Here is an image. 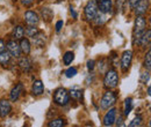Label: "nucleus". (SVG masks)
Returning <instances> with one entry per match:
<instances>
[{
  "mask_svg": "<svg viewBox=\"0 0 151 127\" xmlns=\"http://www.w3.org/2000/svg\"><path fill=\"white\" fill-rule=\"evenodd\" d=\"M11 58H12V55L11 53L8 52V51H2L1 53H0V64L1 65H7V64H9L11 62Z\"/></svg>",
  "mask_w": 151,
  "mask_h": 127,
  "instance_id": "4be33fe9",
  "label": "nucleus"
},
{
  "mask_svg": "<svg viewBox=\"0 0 151 127\" xmlns=\"http://www.w3.org/2000/svg\"><path fill=\"white\" fill-rule=\"evenodd\" d=\"M143 126V117L142 116H136L132 120L128 127H142Z\"/></svg>",
  "mask_w": 151,
  "mask_h": 127,
  "instance_id": "393cba45",
  "label": "nucleus"
},
{
  "mask_svg": "<svg viewBox=\"0 0 151 127\" xmlns=\"http://www.w3.org/2000/svg\"><path fill=\"white\" fill-rule=\"evenodd\" d=\"M43 90H44V87H43V83L42 81L40 80H36L33 82V86H32V92L35 95V96H41L43 94Z\"/></svg>",
  "mask_w": 151,
  "mask_h": 127,
  "instance_id": "6ab92c4d",
  "label": "nucleus"
},
{
  "mask_svg": "<svg viewBox=\"0 0 151 127\" xmlns=\"http://www.w3.org/2000/svg\"><path fill=\"white\" fill-rule=\"evenodd\" d=\"M138 1H139V0H129V4H130L132 7H135V5H136Z\"/></svg>",
  "mask_w": 151,
  "mask_h": 127,
  "instance_id": "58836bf2",
  "label": "nucleus"
},
{
  "mask_svg": "<svg viewBox=\"0 0 151 127\" xmlns=\"http://www.w3.org/2000/svg\"><path fill=\"white\" fill-rule=\"evenodd\" d=\"M73 59H75V53L72 51H68V52H65V55H63V62L66 66L70 65L73 61Z\"/></svg>",
  "mask_w": 151,
  "mask_h": 127,
  "instance_id": "5701e85b",
  "label": "nucleus"
},
{
  "mask_svg": "<svg viewBox=\"0 0 151 127\" xmlns=\"http://www.w3.org/2000/svg\"><path fill=\"white\" fill-rule=\"evenodd\" d=\"M132 110V98H127L124 101V116H128Z\"/></svg>",
  "mask_w": 151,
  "mask_h": 127,
  "instance_id": "bb28decb",
  "label": "nucleus"
},
{
  "mask_svg": "<svg viewBox=\"0 0 151 127\" xmlns=\"http://www.w3.org/2000/svg\"><path fill=\"white\" fill-rule=\"evenodd\" d=\"M63 24H64V22H63V21H58V22L56 23V31L57 33L63 28Z\"/></svg>",
  "mask_w": 151,
  "mask_h": 127,
  "instance_id": "f704fd0d",
  "label": "nucleus"
},
{
  "mask_svg": "<svg viewBox=\"0 0 151 127\" xmlns=\"http://www.w3.org/2000/svg\"><path fill=\"white\" fill-rule=\"evenodd\" d=\"M96 13H98V7H96L95 0H90V1L86 4L85 9H84V14H85L86 21H88V22L93 21L95 18V15H96Z\"/></svg>",
  "mask_w": 151,
  "mask_h": 127,
  "instance_id": "39448f33",
  "label": "nucleus"
},
{
  "mask_svg": "<svg viewBox=\"0 0 151 127\" xmlns=\"http://www.w3.org/2000/svg\"><path fill=\"white\" fill-rule=\"evenodd\" d=\"M70 12H71V15L73 16V18H77V16H78V15H77V13H76V11H75V9H73V8H72V7H70Z\"/></svg>",
  "mask_w": 151,
  "mask_h": 127,
  "instance_id": "4c0bfd02",
  "label": "nucleus"
},
{
  "mask_svg": "<svg viewBox=\"0 0 151 127\" xmlns=\"http://www.w3.org/2000/svg\"><path fill=\"white\" fill-rule=\"evenodd\" d=\"M119 84V74L115 70H108L104 77V86L107 89H114Z\"/></svg>",
  "mask_w": 151,
  "mask_h": 127,
  "instance_id": "f03ea898",
  "label": "nucleus"
},
{
  "mask_svg": "<svg viewBox=\"0 0 151 127\" xmlns=\"http://www.w3.org/2000/svg\"><path fill=\"white\" fill-rule=\"evenodd\" d=\"M32 44H30V40L27 39V38H22L20 39V49H21V52L24 53L26 55H28L30 53V50H32Z\"/></svg>",
  "mask_w": 151,
  "mask_h": 127,
  "instance_id": "a211bd4d",
  "label": "nucleus"
},
{
  "mask_svg": "<svg viewBox=\"0 0 151 127\" xmlns=\"http://www.w3.org/2000/svg\"><path fill=\"white\" fill-rule=\"evenodd\" d=\"M116 99H117L116 92H114L112 90H108L107 92H105V95L102 96L101 102H100L101 109L108 110L111 109V108H113L114 105H115V103H116Z\"/></svg>",
  "mask_w": 151,
  "mask_h": 127,
  "instance_id": "20e7f679",
  "label": "nucleus"
},
{
  "mask_svg": "<svg viewBox=\"0 0 151 127\" xmlns=\"http://www.w3.org/2000/svg\"><path fill=\"white\" fill-rule=\"evenodd\" d=\"M22 91H23V84H22V83H19V84L14 86L13 89L9 92V98H11V101H12V102H17L20 98Z\"/></svg>",
  "mask_w": 151,
  "mask_h": 127,
  "instance_id": "4468645a",
  "label": "nucleus"
},
{
  "mask_svg": "<svg viewBox=\"0 0 151 127\" xmlns=\"http://www.w3.org/2000/svg\"><path fill=\"white\" fill-rule=\"evenodd\" d=\"M143 66H144V68H147V70L150 72V68H151V52H150V50H149V51L147 52V55H145Z\"/></svg>",
  "mask_w": 151,
  "mask_h": 127,
  "instance_id": "cd10ccee",
  "label": "nucleus"
},
{
  "mask_svg": "<svg viewBox=\"0 0 151 127\" xmlns=\"http://www.w3.org/2000/svg\"><path fill=\"white\" fill-rule=\"evenodd\" d=\"M12 111L11 102L7 99H1L0 101V116L1 117H7Z\"/></svg>",
  "mask_w": 151,
  "mask_h": 127,
  "instance_id": "ddd939ff",
  "label": "nucleus"
},
{
  "mask_svg": "<svg viewBox=\"0 0 151 127\" xmlns=\"http://www.w3.org/2000/svg\"><path fill=\"white\" fill-rule=\"evenodd\" d=\"M77 73H78V71H77L76 67H70L69 70L65 71V76L69 77V79H71V77H75L76 75H77Z\"/></svg>",
  "mask_w": 151,
  "mask_h": 127,
  "instance_id": "c756f323",
  "label": "nucleus"
},
{
  "mask_svg": "<svg viewBox=\"0 0 151 127\" xmlns=\"http://www.w3.org/2000/svg\"><path fill=\"white\" fill-rule=\"evenodd\" d=\"M70 97H72L76 101H81L83 99V90H79V89H72V90L69 92Z\"/></svg>",
  "mask_w": 151,
  "mask_h": 127,
  "instance_id": "a878e982",
  "label": "nucleus"
},
{
  "mask_svg": "<svg viewBox=\"0 0 151 127\" xmlns=\"http://www.w3.org/2000/svg\"><path fill=\"white\" fill-rule=\"evenodd\" d=\"M24 36V28L22 26H15L13 31H12V37L13 39L15 40H19V39H22Z\"/></svg>",
  "mask_w": 151,
  "mask_h": 127,
  "instance_id": "412c9836",
  "label": "nucleus"
},
{
  "mask_svg": "<svg viewBox=\"0 0 151 127\" xmlns=\"http://www.w3.org/2000/svg\"><path fill=\"white\" fill-rule=\"evenodd\" d=\"M149 80H150V72L143 73L142 76H141V82L144 83V84H147V82H149Z\"/></svg>",
  "mask_w": 151,
  "mask_h": 127,
  "instance_id": "2f4dec72",
  "label": "nucleus"
},
{
  "mask_svg": "<svg viewBox=\"0 0 151 127\" xmlns=\"http://www.w3.org/2000/svg\"><path fill=\"white\" fill-rule=\"evenodd\" d=\"M6 49L11 53L12 57L20 58V55H21V49H20V44L18 43V40H15V39L8 40L7 44H6Z\"/></svg>",
  "mask_w": 151,
  "mask_h": 127,
  "instance_id": "423d86ee",
  "label": "nucleus"
},
{
  "mask_svg": "<svg viewBox=\"0 0 151 127\" xmlns=\"http://www.w3.org/2000/svg\"><path fill=\"white\" fill-rule=\"evenodd\" d=\"M132 51H124L121 55V68L123 72H127L130 66H132Z\"/></svg>",
  "mask_w": 151,
  "mask_h": 127,
  "instance_id": "0eeeda50",
  "label": "nucleus"
},
{
  "mask_svg": "<svg viewBox=\"0 0 151 127\" xmlns=\"http://www.w3.org/2000/svg\"><path fill=\"white\" fill-rule=\"evenodd\" d=\"M54 102L57 105L65 106L70 103V95L65 88H58L54 92Z\"/></svg>",
  "mask_w": 151,
  "mask_h": 127,
  "instance_id": "7ed1b4c3",
  "label": "nucleus"
},
{
  "mask_svg": "<svg viewBox=\"0 0 151 127\" xmlns=\"http://www.w3.org/2000/svg\"><path fill=\"white\" fill-rule=\"evenodd\" d=\"M95 67V61L94 60H88L87 61V70L91 72V71H93Z\"/></svg>",
  "mask_w": 151,
  "mask_h": 127,
  "instance_id": "473e14b6",
  "label": "nucleus"
},
{
  "mask_svg": "<svg viewBox=\"0 0 151 127\" xmlns=\"http://www.w3.org/2000/svg\"><path fill=\"white\" fill-rule=\"evenodd\" d=\"M127 1L128 0H116V7H117V9H120L121 12H123L124 8H126Z\"/></svg>",
  "mask_w": 151,
  "mask_h": 127,
  "instance_id": "7c9ffc66",
  "label": "nucleus"
},
{
  "mask_svg": "<svg viewBox=\"0 0 151 127\" xmlns=\"http://www.w3.org/2000/svg\"><path fill=\"white\" fill-rule=\"evenodd\" d=\"M116 123H117V127H126L124 123H123V119H122V117H120V118H119V120H117Z\"/></svg>",
  "mask_w": 151,
  "mask_h": 127,
  "instance_id": "e433bc0d",
  "label": "nucleus"
},
{
  "mask_svg": "<svg viewBox=\"0 0 151 127\" xmlns=\"http://www.w3.org/2000/svg\"><path fill=\"white\" fill-rule=\"evenodd\" d=\"M109 18H111L109 13H101V12L98 11V13H96V15H95L93 21H95V23L98 26H102V24H105L109 20Z\"/></svg>",
  "mask_w": 151,
  "mask_h": 127,
  "instance_id": "f3484780",
  "label": "nucleus"
},
{
  "mask_svg": "<svg viewBox=\"0 0 151 127\" xmlns=\"http://www.w3.org/2000/svg\"><path fill=\"white\" fill-rule=\"evenodd\" d=\"M150 40H151V30H144V33L142 34V36L139 38V42H138V45L143 49H145L147 46L150 45Z\"/></svg>",
  "mask_w": 151,
  "mask_h": 127,
  "instance_id": "2eb2a0df",
  "label": "nucleus"
},
{
  "mask_svg": "<svg viewBox=\"0 0 151 127\" xmlns=\"http://www.w3.org/2000/svg\"><path fill=\"white\" fill-rule=\"evenodd\" d=\"M5 50H6V44H5V42L2 39H0V53L2 51H5Z\"/></svg>",
  "mask_w": 151,
  "mask_h": 127,
  "instance_id": "c9c22d12",
  "label": "nucleus"
},
{
  "mask_svg": "<svg viewBox=\"0 0 151 127\" xmlns=\"http://www.w3.org/2000/svg\"><path fill=\"white\" fill-rule=\"evenodd\" d=\"M98 11L101 13H111L113 9V1L112 0H95Z\"/></svg>",
  "mask_w": 151,
  "mask_h": 127,
  "instance_id": "6e6552de",
  "label": "nucleus"
},
{
  "mask_svg": "<svg viewBox=\"0 0 151 127\" xmlns=\"http://www.w3.org/2000/svg\"><path fill=\"white\" fill-rule=\"evenodd\" d=\"M32 42L35 46L37 48H43L45 45V42H47V36L42 31H38L37 34L35 35L34 37H32Z\"/></svg>",
  "mask_w": 151,
  "mask_h": 127,
  "instance_id": "f8f14e48",
  "label": "nucleus"
},
{
  "mask_svg": "<svg viewBox=\"0 0 151 127\" xmlns=\"http://www.w3.org/2000/svg\"><path fill=\"white\" fill-rule=\"evenodd\" d=\"M21 1V4L23 5V6H26V7H29L30 5H33V2H34V0H20Z\"/></svg>",
  "mask_w": 151,
  "mask_h": 127,
  "instance_id": "72a5a7b5",
  "label": "nucleus"
},
{
  "mask_svg": "<svg viewBox=\"0 0 151 127\" xmlns=\"http://www.w3.org/2000/svg\"><path fill=\"white\" fill-rule=\"evenodd\" d=\"M135 13L137 16H141V15H144L147 12H148V8H149V1L148 0H139L136 5H135Z\"/></svg>",
  "mask_w": 151,
  "mask_h": 127,
  "instance_id": "9d476101",
  "label": "nucleus"
},
{
  "mask_svg": "<svg viewBox=\"0 0 151 127\" xmlns=\"http://www.w3.org/2000/svg\"><path fill=\"white\" fill-rule=\"evenodd\" d=\"M24 21L28 24V27H36L40 22L37 13L33 12V11H27L24 13Z\"/></svg>",
  "mask_w": 151,
  "mask_h": 127,
  "instance_id": "1a4fd4ad",
  "label": "nucleus"
},
{
  "mask_svg": "<svg viewBox=\"0 0 151 127\" xmlns=\"http://www.w3.org/2000/svg\"><path fill=\"white\" fill-rule=\"evenodd\" d=\"M147 29V20L143 15L137 16L135 20V24H134V30H132V44L134 45H138L139 38L142 36V34L144 33V30Z\"/></svg>",
  "mask_w": 151,
  "mask_h": 127,
  "instance_id": "f257e3e1",
  "label": "nucleus"
},
{
  "mask_svg": "<svg viewBox=\"0 0 151 127\" xmlns=\"http://www.w3.org/2000/svg\"><path fill=\"white\" fill-rule=\"evenodd\" d=\"M65 126V121L62 118H57V119H52L49 121L48 127H64Z\"/></svg>",
  "mask_w": 151,
  "mask_h": 127,
  "instance_id": "b1692460",
  "label": "nucleus"
},
{
  "mask_svg": "<svg viewBox=\"0 0 151 127\" xmlns=\"http://www.w3.org/2000/svg\"><path fill=\"white\" fill-rule=\"evenodd\" d=\"M115 121H116V109L111 108L109 111H108V112L105 114V117H104V125L109 127V126H112Z\"/></svg>",
  "mask_w": 151,
  "mask_h": 127,
  "instance_id": "9b49d317",
  "label": "nucleus"
},
{
  "mask_svg": "<svg viewBox=\"0 0 151 127\" xmlns=\"http://www.w3.org/2000/svg\"><path fill=\"white\" fill-rule=\"evenodd\" d=\"M19 67L21 68L22 72L28 73L32 70V61L27 57H22L19 59Z\"/></svg>",
  "mask_w": 151,
  "mask_h": 127,
  "instance_id": "dca6fc26",
  "label": "nucleus"
},
{
  "mask_svg": "<svg viewBox=\"0 0 151 127\" xmlns=\"http://www.w3.org/2000/svg\"><path fill=\"white\" fill-rule=\"evenodd\" d=\"M24 33H26L27 36L32 38V37H34L38 33V29L37 28H35V27H28V28L24 30Z\"/></svg>",
  "mask_w": 151,
  "mask_h": 127,
  "instance_id": "c85d7f7f",
  "label": "nucleus"
},
{
  "mask_svg": "<svg viewBox=\"0 0 151 127\" xmlns=\"http://www.w3.org/2000/svg\"><path fill=\"white\" fill-rule=\"evenodd\" d=\"M41 18H43L45 22H50L54 18V12L49 7H43L41 8Z\"/></svg>",
  "mask_w": 151,
  "mask_h": 127,
  "instance_id": "aec40b11",
  "label": "nucleus"
}]
</instances>
